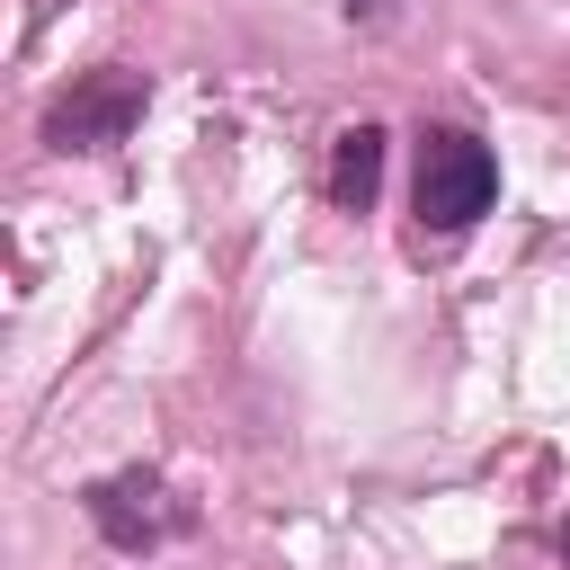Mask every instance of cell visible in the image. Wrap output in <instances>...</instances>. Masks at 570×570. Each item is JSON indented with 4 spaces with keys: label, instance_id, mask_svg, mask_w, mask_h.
<instances>
[{
    "label": "cell",
    "instance_id": "cell-1",
    "mask_svg": "<svg viewBox=\"0 0 570 570\" xmlns=\"http://www.w3.org/2000/svg\"><path fill=\"white\" fill-rule=\"evenodd\" d=\"M490 196H499V160H490V142L463 134V125H428V134H419V187H410L419 232L454 240V232H472V223L490 214Z\"/></svg>",
    "mask_w": 570,
    "mask_h": 570
},
{
    "label": "cell",
    "instance_id": "cell-2",
    "mask_svg": "<svg viewBox=\"0 0 570 570\" xmlns=\"http://www.w3.org/2000/svg\"><path fill=\"white\" fill-rule=\"evenodd\" d=\"M142 107H151V80L125 71V62H98V71H80V80L45 107V142H53V151H116V142L142 125Z\"/></svg>",
    "mask_w": 570,
    "mask_h": 570
},
{
    "label": "cell",
    "instance_id": "cell-3",
    "mask_svg": "<svg viewBox=\"0 0 570 570\" xmlns=\"http://www.w3.org/2000/svg\"><path fill=\"white\" fill-rule=\"evenodd\" d=\"M89 525H98L116 552H151V543H169V534L187 525V508L169 499L160 472H107V481L89 490Z\"/></svg>",
    "mask_w": 570,
    "mask_h": 570
},
{
    "label": "cell",
    "instance_id": "cell-4",
    "mask_svg": "<svg viewBox=\"0 0 570 570\" xmlns=\"http://www.w3.org/2000/svg\"><path fill=\"white\" fill-rule=\"evenodd\" d=\"M374 187H383V125H347V134H338V151H330V205L365 214V205H374Z\"/></svg>",
    "mask_w": 570,
    "mask_h": 570
},
{
    "label": "cell",
    "instance_id": "cell-5",
    "mask_svg": "<svg viewBox=\"0 0 570 570\" xmlns=\"http://www.w3.org/2000/svg\"><path fill=\"white\" fill-rule=\"evenodd\" d=\"M338 9H347V27H383L392 18V0H338Z\"/></svg>",
    "mask_w": 570,
    "mask_h": 570
},
{
    "label": "cell",
    "instance_id": "cell-6",
    "mask_svg": "<svg viewBox=\"0 0 570 570\" xmlns=\"http://www.w3.org/2000/svg\"><path fill=\"white\" fill-rule=\"evenodd\" d=\"M552 543H561V561H570V517H561V534H552Z\"/></svg>",
    "mask_w": 570,
    "mask_h": 570
}]
</instances>
